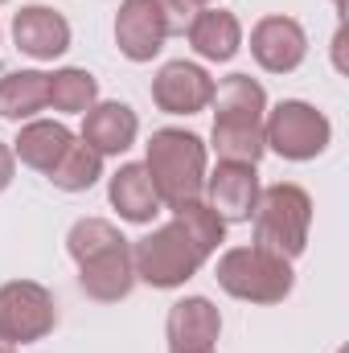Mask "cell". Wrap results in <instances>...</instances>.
I'll return each mask as SVG.
<instances>
[{
	"instance_id": "30",
	"label": "cell",
	"mask_w": 349,
	"mask_h": 353,
	"mask_svg": "<svg viewBox=\"0 0 349 353\" xmlns=\"http://www.w3.org/2000/svg\"><path fill=\"white\" fill-rule=\"evenodd\" d=\"M169 353H173V350H169ZM210 353H214V350H210Z\"/></svg>"
},
{
	"instance_id": "16",
	"label": "cell",
	"mask_w": 349,
	"mask_h": 353,
	"mask_svg": "<svg viewBox=\"0 0 349 353\" xmlns=\"http://www.w3.org/2000/svg\"><path fill=\"white\" fill-rule=\"evenodd\" d=\"M189 46L206 62H230L243 46V25L226 8H197V17L189 25Z\"/></svg>"
},
{
	"instance_id": "31",
	"label": "cell",
	"mask_w": 349,
	"mask_h": 353,
	"mask_svg": "<svg viewBox=\"0 0 349 353\" xmlns=\"http://www.w3.org/2000/svg\"><path fill=\"white\" fill-rule=\"evenodd\" d=\"M0 4H4V0H0Z\"/></svg>"
},
{
	"instance_id": "28",
	"label": "cell",
	"mask_w": 349,
	"mask_h": 353,
	"mask_svg": "<svg viewBox=\"0 0 349 353\" xmlns=\"http://www.w3.org/2000/svg\"><path fill=\"white\" fill-rule=\"evenodd\" d=\"M333 4H337V8H341V4H346V0H333Z\"/></svg>"
},
{
	"instance_id": "6",
	"label": "cell",
	"mask_w": 349,
	"mask_h": 353,
	"mask_svg": "<svg viewBox=\"0 0 349 353\" xmlns=\"http://www.w3.org/2000/svg\"><path fill=\"white\" fill-rule=\"evenodd\" d=\"M54 325H58V308L41 283H33V279L0 283V341L29 345V341L50 337Z\"/></svg>"
},
{
	"instance_id": "11",
	"label": "cell",
	"mask_w": 349,
	"mask_h": 353,
	"mask_svg": "<svg viewBox=\"0 0 349 353\" xmlns=\"http://www.w3.org/2000/svg\"><path fill=\"white\" fill-rule=\"evenodd\" d=\"M79 283L90 300L99 304H115L128 300L136 288V263H132V243H115L99 255H90L87 263H79Z\"/></svg>"
},
{
	"instance_id": "23",
	"label": "cell",
	"mask_w": 349,
	"mask_h": 353,
	"mask_svg": "<svg viewBox=\"0 0 349 353\" xmlns=\"http://www.w3.org/2000/svg\"><path fill=\"white\" fill-rule=\"evenodd\" d=\"M46 176H50L62 193H83V189H90V185L103 176V157H99L94 148H87L83 140H70V148L58 157V165Z\"/></svg>"
},
{
	"instance_id": "25",
	"label": "cell",
	"mask_w": 349,
	"mask_h": 353,
	"mask_svg": "<svg viewBox=\"0 0 349 353\" xmlns=\"http://www.w3.org/2000/svg\"><path fill=\"white\" fill-rule=\"evenodd\" d=\"M157 4V12H161V21H165V33L173 37V33H189V25H193V17H197V0H152Z\"/></svg>"
},
{
	"instance_id": "22",
	"label": "cell",
	"mask_w": 349,
	"mask_h": 353,
	"mask_svg": "<svg viewBox=\"0 0 349 353\" xmlns=\"http://www.w3.org/2000/svg\"><path fill=\"white\" fill-rule=\"evenodd\" d=\"M99 103V79L90 70L66 66L58 74H50V107L62 115H87Z\"/></svg>"
},
{
	"instance_id": "20",
	"label": "cell",
	"mask_w": 349,
	"mask_h": 353,
	"mask_svg": "<svg viewBox=\"0 0 349 353\" xmlns=\"http://www.w3.org/2000/svg\"><path fill=\"white\" fill-rule=\"evenodd\" d=\"M210 144L218 161H230V165H259L267 152L263 123H243V119H214Z\"/></svg>"
},
{
	"instance_id": "4",
	"label": "cell",
	"mask_w": 349,
	"mask_h": 353,
	"mask_svg": "<svg viewBox=\"0 0 349 353\" xmlns=\"http://www.w3.org/2000/svg\"><path fill=\"white\" fill-rule=\"evenodd\" d=\"M263 140L271 152H279L283 161H312L329 148L333 140V123L325 111H317L304 99H283L279 107H271L263 115Z\"/></svg>"
},
{
	"instance_id": "15",
	"label": "cell",
	"mask_w": 349,
	"mask_h": 353,
	"mask_svg": "<svg viewBox=\"0 0 349 353\" xmlns=\"http://www.w3.org/2000/svg\"><path fill=\"white\" fill-rule=\"evenodd\" d=\"M107 197L119 210V218L136 222V226H144V222H152L161 214V193H157V185H152L144 165H119L111 185H107Z\"/></svg>"
},
{
	"instance_id": "1",
	"label": "cell",
	"mask_w": 349,
	"mask_h": 353,
	"mask_svg": "<svg viewBox=\"0 0 349 353\" xmlns=\"http://www.w3.org/2000/svg\"><path fill=\"white\" fill-rule=\"evenodd\" d=\"M144 169L161 193V205L177 210L185 201H201V193H206V144H201V136H193L185 128H161L148 140Z\"/></svg>"
},
{
	"instance_id": "19",
	"label": "cell",
	"mask_w": 349,
	"mask_h": 353,
	"mask_svg": "<svg viewBox=\"0 0 349 353\" xmlns=\"http://www.w3.org/2000/svg\"><path fill=\"white\" fill-rule=\"evenodd\" d=\"M214 119H243V123H263L267 115V90L251 74H230L214 83Z\"/></svg>"
},
{
	"instance_id": "27",
	"label": "cell",
	"mask_w": 349,
	"mask_h": 353,
	"mask_svg": "<svg viewBox=\"0 0 349 353\" xmlns=\"http://www.w3.org/2000/svg\"><path fill=\"white\" fill-rule=\"evenodd\" d=\"M0 353H17V345H8V341H0Z\"/></svg>"
},
{
	"instance_id": "14",
	"label": "cell",
	"mask_w": 349,
	"mask_h": 353,
	"mask_svg": "<svg viewBox=\"0 0 349 353\" xmlns=\"http://www.w3.org/2000/svg\"><path fill=\"white\" fill-rule=\"evenodd\" d=\"M136 136H140L136 111H132L128 103L111 99V103H94L87 111L79 140H83L87 148H94L99 157H119V152H128V148L136 144Z\"/></svg>"
},
{
	"instance_id": "26",
	"label": "cell",
	"mask_w": 349,
	"mask_h": 353,
	"mask_svg": "<svg viewBox=\"0 0 349 353\" xmlns=\"http://www.w3.org/2000/svg\"><path fill=\"white\" fill-rule=\"evenodd\" d=\"M12 169H17V157H12L8 144H0V193L12 185Z\"/></svg>"
},
{
	"instance_id": "17",
	"label": "cell",
	"mask_w": 349,
	"mask_h": 353,
	"mask_svg": "<svg viewBox=\"0 0 349 353\" xmlns=\"http://www.w3.org/2000/svg\"><path fill=\"white\" fill-rule=\"evenodd\" d=\"M70 140H74V132L66 123H58V119H29L17 132V140H12V157L21 165L37 169V173H50L58 165V157L70 148Z\"/></svg>"
},
{
	"instance_id": "8",
	"label": "cell",
	"mask_w": 349,
	"mask_h": 353,
	"mask_svg": "<svg viewBox=\"0 0 349 353\" xmlns=\"http://www.w3.org/2000/svg\"><path fill=\"white\" fill-rule=\"evenodd\" d=\"M308 54V33L292 17H263L251 29V58L267 74H292Z\"/></svg>"
},
{
	"instance_id": "18",
	"label": "cell",
	"mask_w": 349,
	"mask_h": 353,
	"mask_svg": "<svg viewBox=\"0 0 349 353\" xmlns=\"http://www.w3.org/2000/svg\"><path fill=\"white\" fill-rule=\"evenodd\" d=\"M46 107H50V74H41V70H12V74L0 79V119L29 123Z\"/></svg>"
},
{
	"instance_id": "9",
	"label": "cell",
	"mask_w": 349,
	"mask_h": 353,
	"mask_svg": "<svg viewBox=\"0 0 349 353\" xmlns=\"http://www.w3.org/2000/svg\"><path fill=\"white\" fill-rule=\"evenodd\" d=\"M12 41L37 62H54L70 50V21L50 4H25L12 17Z\"/></svg>"
},
{
	"instance_id": "21",
	"label": "cell",
	"mask_w": 349,
	"mask_h": 353,
	"mask_svg": "<svg viewBox=\"0 0 349 353\" xmlns=\"http://www.w3.org/2000/svg\"><path fill=\"white\" fill-rule=\"evenodd\" d=\"M173 226L185 234V243H189L201 259H210V255L222 247V239H226L222 214H218L214 205H206V201H185V205H177Z\"/></svg>"
},
{
	"instance_id": "12",
	"label": "cell",
	"mask_w": 349,
	"mask_h": 353,
	"mask_svg": "<svg viewBox=\"0 0 349 353\" xmlns=\"http://www.w3.org/2000/svg\"><path fill=\"white\" fill-rule=\"evenodd\" d=\"M206 205L222 214V222H251L255 201H259V173L255 165H230L218 161L214 173H206Z\"/></svg>"
},
{
	"instance_id": "24",
	"label": "cell",
	"mask_w": 349,
	"mask_h": 353,
	"mask_svg": "<svg viewBox=\"0 0 349 353\" xmlns=\"http://www.w3.org/2000/svg\"><path fill=\"white\" fill-rule=\"evenodd\" d=\"M115 243H123V234L107 218H79L70 226V234H66V251H70L74 263H87L90 255H99V251H107Z\"/></svg>"
},
{
	"instance_id": "5",
	"label": "cell",
	"mask_w": 349,
	"mask_h": 353,
	"mask_svg": "<svg viewBox=\"0 0 349 353\" xmlns=\"http://www.w3.org/2000/svg\"><path fill=\"white\" fill-rule=\"evenodd\" d=\"M132 263H136V279H144L148 288H165L169 292V288L189 283L206 259L185 243V234L169 222V226H157L152 234L132 243Z\"/></svg>"
},
{
	"instance_id": "7",
	"label": "cell",
	"mask_w": 349,
	"mask_h": 353,
	"mask_svg": "<svg viewBox=\"0 0 349 353\" xmlns=\"http://www.w3.org/2000/svg\"><path fill=\"white\" fill-rule=\"evenodd\" d=\"M214 99V79L197 66V62H165L152 79V103L165 111V115H197L206 111Z\"/></svg>"
},
{
	"instance_id": "3",
	"label": "cell",
	"mask_w": 349,
	"mask_h": 353,
	"mask_svg": "<svg viewBox=\"0 0 349 353\" xmlns=\"http://www.w3.org/2000/svg\"><path fill=\"white\" fill-rule=\"evenodd\" d=\"M292 263L263 247H230L218 259V288L247 304H279L292 296Z\"/></svg>"
},
{
	"instance_id": "10",
	"label": "cell",
	"mask_w": 349,
	"mask_h": 353,
	"mask_svg": "<svg viewBox=\"0 0 349 353\" xmlns=\"http://www.w3.org/2000/svg\"><path fill=\"white\" fill-rule=\"evenodd\" d=\"M165 333L173 353H210L222 337V312L206 296H185L169 308Z\"/></svg>"
},
{
	"instance_id": "13",
	"label": "cell",
	"mask_w": 349,
	"mask_h": 353,
	"mask_svg": "<svg viewBox=\"0 0 349 353\" xmlns=\"http://www.w3.org/2000/svg\"><path fill=\"white\" fill-rule=\"evenodd\" d=\"M165 21L152 0H123L115 12V46L128 62H152L165 46Z\"/></svg>"
},
{
	"instance_id": "2",
	"label": "cell",
	"mask_w": 349,
	"mask_h": 353,
	"mask_svg": "<svg viewBox=\"0 0 349 353\" xmlns=\"http://www.w3.org/2000/svg\"><path fill=\"white\" fill-rule=\"evenodd\" d=\"M251 218H255V247L288 259V263L304 255L308 226H312V197L300 185L279 181V185L259 189V201H255Z\"/></svg>"
},
{
	"instance_id": "29",
	"label": "cell",
	"mask_w": 349,
	"mask_h": 353,
	"mask_svg": "<svg viewBox=\"0 0 349 353\" xmlns=\"http://www.w3.org/2000/svg\"><path fill=\"white\" fill-rule=\"evenodd\" d=\"M197 4H214V0H197Z\"/></svg>"
}]
</instances>
